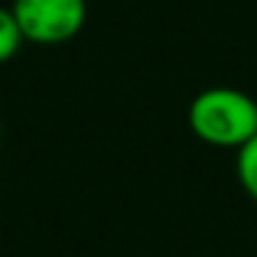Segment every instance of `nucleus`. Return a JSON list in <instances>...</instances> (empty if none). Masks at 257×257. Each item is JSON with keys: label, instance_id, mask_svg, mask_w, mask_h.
<instances>
[{"label": "nucleus", "instance_id": "f257e3e1", "mask_svg": "<svg viewBox=\"0 0 257 257\" xmlns=\"http://www.w3.org/2000/svg\"><path fill=\"white\" fill-rule=\"evenodd\" d=\"M188 127L210 147L240 150L257 136V100L229 86L205 89L188 105Z\"/></svg>", "mask_w": 257, "mask_h": 257}, {"label": "nucleus", "instance_id": "f03ea898", "mask_svg": "<svg viewBox=\"0 0 257 257\" xmlns=\"http://www.w3.org/2000/svg\"><path fill=\"white\" fill-rule=\"evenodd\" d=\"M25 42L64 45L86 25V0H14L12 6Z\"/></svg>", "mask_w": 257, "mask_h": 257}, {"label": "nucleus", "instance_id": "7ed1b4c3", "mask_svg": "<svg viewBox=\"0 0 257 257\" xmlns=\"http://www.w3.org/2000/svg\"><path fill=\"white\" fill-rule=\"evenodd\" d=\"M25 36L17 25V17H14L12 9H0V64L12 61L20 53Z\"/></svg>", "mask_w": 257, "mask_h": 257}, {"label": "nucleus", "instance_id": "20e7f679", "mask_svg": "<svg viewBox=\"0 0 257 257\" xmlns=\"http://www.w3.org/2000/svg\"><path fill=\"white\" fill-rule=\"evenodd\" d=\"M235 169H238V180H240V185H243V191L257 202V136L249 139L238 150Z\"/></svg>", "mask_w": 257, "mask_h": 257}]
</instances>
